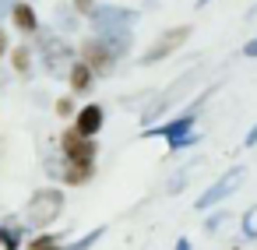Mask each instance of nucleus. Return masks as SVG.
I'll list each match as a JSON object with an SVG mask.
<instances>
[{"label": "nucleus", "mask_w": 257, "mask_h": 250, "mask_svg": "<svg viewBox=\"0 0 257 250\" xmlns=\"http://www.w3.org/2000/svg\"><path fill=\"white\" fill-rule=\"evenodd\" d=\"M67 78H71V88L74 92H88L92 88V71L85 64H71V74Z\"/></svg>", "instance_id": "ddd939ff"}, {"label": "nucleus", "mask_w": 257, "mask_h": 250, "mask_svg": "<svg viewBox=\"0 0 257 250\" xmlns=\"http://www.w3.org/2000/svg\"><path fill=\"white\" fill-rule=\"evenodd\" d=\"M201 102H204V99H201ZM201 102H197V106H201ZM197 106H190L183 116H176V120H169V123H162V127H152L145 138H166L169 152H180V148L194 145L197 134H190V127H194V120H197Z\"/></svg>", "instance_id": "7ed1b4c3"}, {"label": "nucleus", "mask_w": 257, "mask_h": 250, "mask_svg": "<svg viewBox=\"0 0 257 250\" xmlns=\"http://www.w3.org/2000/svg\"><path fill=\"white\" fill-rule=\"evenodd\" d=\"M0 239H4V250H18V243H22V218L18 222H4V229H0Z\"/></svg>", "instance_id": "4468645a"}, {"label": "nucleus", "mask_w": 257, "mask_h": 250, "mask_svg": "<svg viewBox=\"0 0 257 250\" xmlns=\"http://www.w3.org/2000/svg\"><path fill=\"white\" fill-rule=\"evenodd\" d=\"M243 145H246V148H253V145H257V123H253V127H250V134H246V138H243Z\"/></svg>", "instance_id": "412c9836"}, {"label": "nucleus", "mask_w": 257, "mask_h": 250, "mask_svg": "<svg viewBox=\"0 0 257 250\" xmlns=\"http://www.w3.org/2000/svg\"><path fill=\"white\" fill-rule=\"evenodd\" d=\"M11 64H15L18 74H29V67H32V50H29V46H15V50H11Z\"/></svg>", "instance_id": "2eb2a0df"}, {"label": "nucleus", "mask_w": 257, "mask_h": 250, "mask_svg": "<svg viewBox=\"0 0 257 250\" xmlns=\"http://www.w3.org/2000/svg\"><path fill=\"white\" fill-rule=\"evenodd\" d=\"M243 176H246V169H243V166H232L229 173H222V176H218V180H215V183H211V187H208V190L197 197V208L204 211V208H211V204L225 201V197H229V194H232V190L243 183Z\"/></svg>", "instance_id": "423d86ee"}, {"label": "nucleus", "mask_w": 257, "mask_h": 250, "mask_svg": "<svg viewBox=\"0 0 257 250\" xmlns=\"http://www.w3.org/2000/svg\"><path fill=\"white\" fill-rule=\"evenodd\" d=\"M102 232H106V225H95L92 232H85L81 239H74V243H71L67 250H92V246H95V243L102 239Z\"/></svg>", "instance_id": "dca6fc26"}, {"label": "nucleus", "mask_w": 257, "mask_h": 250, "mask_svg": "<svg viewBox=\"0 0 257 250\" xmlns=\"http://www.w3.org/2000/svg\"><path fill=\"white\" fill-rule=\"evenodd\" d=\"M4 53H8V32L0 29V57H4Z\"/></svg>", "instance_id": "b1692460"}, {"label": "nucleus", "mask_w": 257, "mask_h": 250, "mask_svg": "<svg viewBox=\"0 0 257 250\" xmlns=\"http://www.w3.org/2000/svg\"><path fill=\"white\" fill-rule=\"evenodd\" d=\"M60 211H64V190L43 187V190H36V194L29 197V204H25V211H22V225L43 229V225H50L53 218H60Z\"/></svg>", "instance_id": "f03ea898"}, {"label": "nucleus", "mask_w": 257, "mask_h": 250, "mask_svg": "<svg viewBox=\"0 0 257 250\" xmlns=\"http://www.w3.org/2000/svg\"><path fill=\"white\" fill-rule=\"evenodd\" d=\"M60 176L71 183V187H78V183H88L92 180V166H78V162H67L64 169H60Z\"/></svg>", "instance_id": "f8f14e48"}, {"label": "nucleus", "mask_w": 257, "mask_h": 250, "mask_svg": "<svg viewBox=\"0 0 257 250\" xmlns=\"http://www.w3.org/2000/svg\"><path fill=\"white\" fill-rule=\"evenodd\" d=\"M60 145H64V152H67V162H78V166H95L99 145H95L92 138H81L78 131H67Z\"/></svg>", "instance_id": "0eeeda50"}, {"label": "nucleus", "mask_w": 257, "mask_h": 250, "mask_svg": "<svg viewBox=\"0 0 257 250\" xmlns=\"http://www.w3.org/2000/svg\"><path fill=\"white\" fill-rule=\"evenodd\" d=\"M116 57L109 53V46L106 43H99V39H88L85 46H81V64L95 74V71H109V64H113Z\"/></svg>", "instance_id": "1a4fd4ad"}, {"label": "nucleus", "mask_w": 257, "mask_h": 250, "mask_svg": "<svg viewBox=\"0 0 257 250\" xmlns=\"http://www.w3.org/2000/svg\"><path fill=\"white\" fill-rule=\"evenodd\" d=\"M176 250H190V243L187 239H176Z\"/></svg>", "instance_id": "a878e982"}, {"label": "nucleus", "mask_w": 257, "mask_h": 250, "mask_svg": "<svg viewBox=\"0 0 257 250\" xmlns=\"http://www.w3.org/2000/svg\"><path fill=\"white\" fill-rule=\"evenodd\" d=\"M225 218H229L225 211H215V215H208V218H204V229H208V232H215V229H222V225H225Z\"/></svg>", "instance_id": "6ab92c4d"}, {"label": "nucleus", "mask_w": 257, "mask_h": 250, "mask_svg": "<svg viewBox=\"0 0 257 250\" xmlns=\"http://www.w3.org/2000/svg\"><path fill=\"white\" fill-rule=\"evenodd\" d=\"M88 22H92V29H95V39L106 43L113 57H123V53L134 46V39H131V25L138 22V11L102 4V8H92Z\"/></svg>", "instance_id": "f257e3e1"}, {"label": "nucleus", "mask_w": 257, "mask_h": 250, "mask_svg": "<svg viewBox=\"0 0 257 250\" xmlns=\"http://www.w3.org/2000/svg\"><path fill=\"white\" fill-rule=\"evenodd\" d=\"M204 4H208V0H197V8H204Z\"/></svg>", "instance_id": "bb28decb"}, {"label": "nucleus", "mask_w": 257, "mask_h": 250, "mask_svg": "<svg viewBox=\"0 0 257 250\" xmlns=\"http://www.w3.org/2000/svg\"><path fill=\"white\" fill-rule=\"evenodd\" d=\"M243 236H246V239H257V204L243 215Z\"/></svg>", "instance_id": "a211bd4d"}, {"label": "nucleus", "mask_w": 257, "mask_h": 250, "mask_svg": "<svg viewBox=\"0 0 257 250\" xmlns=\"http://www.w3.org/2000/svg\"><path fill=\"white\" fill-rule=\"evenodd\" d=\"M57 113H60V116H71V113H74V102H71V99H60V102H57Z\"/></svg>", "instance_id": "aec40b11"}, {"label": "nucleus", "mask_w": 257, "mask_h": 250, "mask_svg": "<svg viewBox=\"0 0 257 250\" xmlns=\"http://www.w3.org/2000/svg\"><path fill=\"white\" fill-rule=\"evenodd\" d=\"M243 53H246V57H257V39H250V43L243 46Z\"/></svg>", "instance_id": "5701e85b"}, {"label": "nucleus", "mask_w": 257, "mask_h": 250, "mask_svg": "<svg viewBox=\"0 0 257 250\" xmlns=\"http://www.w3.org/2000/svg\"><path fill=\"white\" fill-rule=\"evenodd\" d=\"M8 11H11V0H0V18H4Z\"/></svg>", "instance_id": "393cba45"}, {"label": "nucleus", "mask_w": 257, "mask_h": 250, "mask_svg": "<svg viewBox=\"0 0 257 250\" xmlns=\"http://www.w3.org/2000/svg\"><path fill=\"white\" fill-rule=\"evenodd\" d=\"M74 8H78V11H85V15H92V8H95V4H92V0H74Z\"/></svg>", "instance_id": "4be33fe9"}, {"label": "nucleus", "mask_w": 257, "mask_h": 250, "mask_svg": "<svg viewBox=\"0 0 257 250\" xmlns=\"http://www.w3.org/2000/svg\"><path fill=\"white\" fill-rule=\"evenodd\" d=\"M39 57H43L46 71H50L53 78H67V74H71L74 50H71V46H67L60 36H53V32H43V36H39Z\"/></svg>", "instance_id": "20e7f679"}, {"label": "nucleus", "mask_w": 257, "mask_h": 250, "mask_svg": "<svg viewBox=\"0 0 257 250\" xmlns=\"http://www.w3.org/2000/svg\"><path fill=\"white\" fill-rule=\"evenodd\" d=\"M11 18H15V25L22 32H39V18H36V11L29 4H15L11 8Z\"/></svg>", "instance_id": "9b49d317"}, {"label": "nucleus", "mask_w": 257, "mask_h": 250, "mask_svg": "<svg viewBox=\"0 0 257 250\" xmlns=\"http://www.w3.org/2000/svg\"><path fill=\"white\" fill-rule=\"evenodd\" d=\"M197 81H201V67H190V71H187L180 81H173L166 92H159V95H155V99L145 106V113H141V123L148 127V123H152L155 116H162V113H166V109H169L176 99H183V95H187V88H194Z\"/></svg>", "instance_id": "39448f33"}, {"label": "nucleus", "mask_w": 257, "mask_h": 250, "mask_svg": "<svg viewBox=\"0 0 257 250\" xmlns=\"http://www.w3.org/2000/svg\"><path fill=\"white\" fill-rule=\"evenodd\" d=\"M60 243H64V236H36L29 243V250H60Z\"/></svg>", "instance_id": "f3484780"}, {"label": "nucleus", "mask_w": 257, "mask_h": 250, "mask_svg": "<svg viewBox=\"0 0 257 250\" xmlns=\"http://www.w3.org/2000/svg\"><path fill=\"white\" fill-rule=\"evenodd\" d=\"M102 123H106V109L92 102V106H85V109L78 113V127H74V131H78L81 138H92V134L102 131Z\"/></svg>", "instance_id": "9d476101"}, {"label": "nucleus", "mask_w": 257, "mask_h": 250, "mask_svg": "<svg viewBox=\"0 0 257 250\" xmlns=\"http://www.w3.org/2000/svg\"><path fill=\"white\" fill-rule=\"evenodd\" d=\"M187 39H190V25L169 29V32H166V36H162V39H159V43H155V46H152L145 57H141V64H159V60H166V57H169L173 50H180Z\"/></svg>", "instance_id": "6e6552de"}]
</instances>
